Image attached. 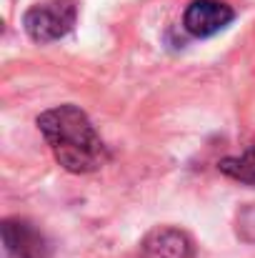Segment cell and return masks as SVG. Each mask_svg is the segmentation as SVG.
<instances>
[{
    "label": "cell",
    "instance_id": "6da1fadb",
    "mask_svg": "<svg viewBox=\"0 0 255 258\" xmlns=\"http://www.w3.org/2000/svg\"><path fill=\"white\" fill-rule=\"evenodd\" d=\"M38 128L65 171L90 173L108 161L103 138L78 105H58L40 113Z\"/></svg>",
    "mask_w": 255,
    "mask_h": 258
},
{
    "label": "cell",
    "instance_id": "7a4b0ae2",
    "mask_svg": "<svg viewBox=\"0 0 255 258\" xmlns=\"http://www.w3.org/2000/svg\"><path fill=\"white\" fill-rule=\"evenodd\" d=\"M23 25L28 30V35L35 43H50L63 38L65 33L73 30L75 25V3L73 0H45L33 5L25 18Z\"/></svg>",
    "mask_w": 255,
    "mask_h": 258
},
{
    "label": "cell",
    "instance_id": "3957f363",
    "mask_svg": "<svg viewBox=\"0 0 255 258\" xmlns=\"http://www.w3.org/2000/svg\"><path fill=\"white\" fill-rule=\"evenodd\" d=\"M233 20V8L220 0H193L185 10L183 25L195 38H210Z\"/></svg>",
    "mask_w": 255,
    "mask_h": 258
},
{
    "label": "cell",
    "instance_id": "277c9868",
    "mask_svg": "<svg viewBox=\"0 0 255 258\" xmlns=\"http://www.w3.org/2000/svg\"><path fill=\"white\" fill-rule=\"evenodd\" d=\"M143 258H193V243L183 231L155 228L143 243Z\"/></svg>",
    "mask_w": 255,
    "mask_h": 258
},
{
    "label": "cell",
    "instance_id": "5b68a950",
    "mask_svg": "<svg viewBox=\"0 0 255 258\" xmlns=\"http://www.w3.org/2000/svg\"><path fill=\"white\" fill-rule=\"evenodd\" d=\"M220 171L240 183H248V185H255V146L248 148L243 156H235V158H225L220 163Z\"/></svg>",
    "mask_w": 255,
    "mask_h": 258
},
{
    "label": "cell",
    "instance_id": "8992f818",
    "mask_svg": "<svg viewBox=\"0 0 255 258\" xmlns=\"http://www.w3.org/2000/svg\"><path fill=\"white\" fill-rule=\"evenodd\" d=\"M238 231H240V236H243L245 241L255 243V206L245 208V211L240 213V218H238Z\"/></svg>",
    "mask_w": 255,
    "mask_h": 258
}]
</instances>
